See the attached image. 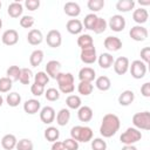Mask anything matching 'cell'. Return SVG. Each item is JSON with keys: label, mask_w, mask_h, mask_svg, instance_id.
Here are the masks:
<instances>
[{"label": "cell", "mask_w": 150, "mask_h": 150, "mask_svg": "<svg viewBox=\"0 0 150 150\" xmlns=\"http://www.w3.org/2000/svg\"><path fill=\"white\" fill-rule=\"evenodd\" d=\"M2 103H4V98H2V96L0 95V107L2 105Z\"/></svg>", "instance_id": "obj_56"}, {"label": "cell", "mask_w": 150, "mask_h": 150, "mask_svg": "<svg viewBox=\"0 0 150 150\" xmlns=\"http://www.w3.org/2000/svg\"><path fill=\"white\" fill-rule=\"evenodd\" d=\"M7 12H8V15L11 18H14V19L19 18L23 12V6H22V4L18 2V1H14V2L9 4Z\"/></svg>", "instance_id": "obj_25"}, {"label": "cell", "mask_w": 150, "mask_h": 150, "mask_svg": "<svg viewBox=\"0 0 150 150\" xmlns=\"http://www.w3.org/2000/svg\"><path fill=\"white\" fill-rule=\"evenodd\" d=\"M1 27H2V20H1V18H0V29H1Z\"/></svg>", "instance_id": "obj_57"}, {"label": "cell", "mask_w": 150, "mask_h": 150, "mask_svg": "<svg viewBox=\"0 0 150 150\" xmlns=\"http://www.w3.org/2000/svg\"><path fill=\"white\" fill-rule=\"evenodd\" d=\"M16 150H33L34 145L29 138H22L16 143Z\"/></svg>", "instance_id": "obj_40"}, {"label": "cell", "mask_w": 150, "mask_h": 150, "mask_svg": "<svg viewBox=\"0 0 150 150\" xmlns=\"http://www.w3.org/2000/svg\"><path fill=\"white\" fill-rule=\"evenodd\" d=\"M141 94L144 97H150V82H145L141 87Z\"/></svg>", "instance_id": "obj_52"}, {"label": "cell", "mask_w": 150, "mask_h": 150, "mask_svg": "<svg viewBox=\"0 0 150 150\" xmlns=\"http://www.w3.org/2000/svg\"><path fill=\"white\" fill-rule=\"evenodd\" d=\"M20 74H21V68H19L18 66H11L6 71L7 77L11 79L12 81H19Z\"/></svg>", "instance_id": "obj_37"}, {"label": "cell", "mask_w": 150, "mask_h": 150, "mask_svg": "<svg viewBox=\"0 0 150 150\" xmlns=\"http://www.w3.org/2000/svg\"><path fill=\"white\" fill-rule=\"evenodd\" d=\"M129 35L134 41H144V40H146L149 33H148V29L145 27L137 25V26L131 27Z\"/></svg>", "instance_id": "obj_8"}, {"label": "cell", "mask_w": 150, "mask_h": 150, "mask_svg": "<svg viewBox=\"0 0 150 150\" xmlns=\"http://www.w3.org/2000/svg\"><path fill=\"white\" fill-rule=\"evenodd\" d=\"M108 25H109V28H110L111 30L118 33V32H122V30L125 28L127 22H125V19H124L122 15L115 14V15H112V16L109 19Z\"/></svg>", "instance_id": "obj_6"}, {"label": "cell", "mask_w": 150, "mask_h": 150, "mask_svg": "<svg viewBox=\"0 0 150 150\" xmlns=\"http://www.w3.org/2000/svg\"><path fill=\"white\" fill-rule=\"evenodd\" d=\"M25 6L28 11H35L40 7V1L39 0H26Z\"/></svg>", "instance_id": "obj_50"}, {"label": "cell", "mask_w": 150, "mask_h": 150, "mask_svg": "<svg viewBox=\"0 0 150 150\" xmlns=\"http://www.w3.org/2000/svg\"><path fill=\"white\" fill-rule=\"evenodd\" d=\"M95 86H96V88H97L98 90H101V91H107V90L110 89L111 82H110V79H109L108 76L102 75V76H98V77L95 80Z\"/></svg>", "instance_id": "obj_28"}, {"label": "cell", "mask_w": 150, "mask_h": 150, "mask_svg": "<svg viewBox=\"0 0 150 150\" xmlns=\"http://www.w3.org/2000/svg\"><path fill=\"white\" fill-rule=\"evenodd\" d=\"M6 102H7V104L9 107H13V108L14 107H18L21 103V96H20V94H18L15 91L9 93L7 95V97H6Z\"/></svg>", "instance_id": "obj_36"}, {"label": "cell", "mask_w": 150, "mask_h": 150, "mask_svg": "<svg viewBox=\"0 0 150 150\" xmlns=\"http://www.w3.org/2000/svg\"><path fill=\"white\" fill-rule=\"evenodd\" d=\"M63 145H64V150H77L79 149V142L70 138H66L63 141Z\"/></svg>", "instance_id": "obj_47"}, {"label": "cell", "mask_w": 150, "mask_h": 150, "mask_svg": "<svg viewBox=\"0 0 150 150\" xmlns=\"http://www.w3.org/2000/svg\"><path fill=\"white\" fill-rule=\"evenodd\" d=\"M56 123L61 127H64L68 124L69 120H70V111L69 109H66V108H62L57 114H56Z\"/></svg>", "instance_id": "obj_26"}, {"label": "cell", "mask_w": 150, "mask_h": 150, "mask_svg": "<svg viewBox=\"0 0 150 150\" xmlns=\"http://www.w3.org/2000/svg\"><path fill=\"white\" fill-rule=\"evenodd\" d=\"M94 116L93 109L88 105H81L77 110V117L81 122H89Z\"/></svg>", "instance_id": "obj_20"}, {"label": "cell", "mask_w": 150, "mask_h": 150, "mask_svg": "<svg viewBox=\"0 0 150 150\" xmlns=\"http://www.w3.org/2000/svg\"><path fill=\"white\" fill-rule=\"evenodd\" d=\"M129 69H130V74L134 79L139 80L143 79L146 74V64L141 61V60H135L131 62V64H129Z\"/></svg>", "instance_id": "obj_5"}, {"label": "cell", "mask_w": 150, "mask_h": 150, "mask_svg": "<svg viewBox=\"0 0 150 150\" xmlns=\"http://www.w3.org/2000/svg\"><path fill=\"white\" fill-rule=\"evenodd\" d=\"M43 136H45V138H46L48 142H52V143H53V142H55V141L59 139V137H60V131H59V129L55 128V127H48V128L45 130Z\"/></svg>", "instance_id": "obj_30"}, {"label": "cell", "mask_w": 150, "mask_h": 150, "mask_svg": "<svg viewBox=\"0 0 150 150\" xmlns=\"http://www.w3.org/2000/svg\"><path fill=\"white\" fill-rule=\"evenodd\" d=\"M142 138V134L138 129L136 128H128L121 136H120V141L121 143H123L124 145H132L134 143L141 141Z\"/></svg>", "instance_id": "obj_3"}, {"label": "cell", "mask_w": 150, "mask_h": 150, "mask_svg": "<svg viewBox=\"0 0 150 150\" xmlns=\"http://www.w3.org/2000/svg\"><path fill=\"white\" fill-rule=\"evenodd\" d=\"M34 25V18L32 15H23L20 19V26L22 28H30Z\"/></svg>", "instance_id": "obj_46"}, {"label": "cell", "mask_w": 150, "mask_h": 150, "mask_svg": "<svg viewBox=\"0 0 150 150\" xmlns=\"http://www.w3.org/2000/svg\"><path fill=\"white\" fill-rule=\"evenodd\" d=\"M32 70L28 69V68H21V74H20V79L19 81L22 83V84H29L30 82V79H32Z\"/></svg>", "instance_id": "obj_43"}, {"label": "cell", "mask_w": 150, "mask_h": 150, "mask_svg": "<svg viewBox=\"0 0 150 150\" xmlns=\"http://www.w3.org/2000/svg\"><path fill=\"white\" fill-rule=\"evenodd\" d=\"M129 64H130L129 59L125 57V56H120V57H117L116 60H114V63H112L114 70H115V73L118 74V75H124V74L129 70Z\"/></svg>", "instance_id": "obj_7"}, {"label": "cell", "mask_w": 150, "mask_h": 150, "mask_svg": "<svg viewBox=\"0 0 150 150\" xmlns=\"http://www.w3.org/2000/svg\"><path fill=\"white\" fill-rule=\"evenodd\" d=\"M59 89L63 94H71L75 89V86H74V83L73 84H62V86H59Z\"/></svg>", "instance_id": "obj_51"}, {"label": "cell", "mask_w": 150, "mask_h": 150, "mask_svg": "<svg viewBox=\"0 0 150 150\" xmlns=\"http://www.w3.org/2000/svg\"><path fill=\"white\" fill-rule=\"evenodd\" d=\"M77 46L81 48V50L86 49V48L94 47V40L89 34H81L77 38Z\"/></svg>", "instance_id": "obj_27"}, {"label": "cell", "mask_w": 150, "mask_h": 150, "mask_svg": "<svg viewBox=\"0 0 150 150\" xmlns=\"http://www.w3.org/2000/svg\"><path fill=\"white\" fill-rule=\"evenodd\" d=\"M120 125H121V122L117 115L105 114L102 118V123L100 127V134L105 138L112 137L118 131Z\"/></svg>", "instance_id": "obj_1"}, {"label": "cell", "mask_w": 150, "mask_h": 150, "mask_svg": "<svg viewBox=\"0 0 150 150\" xmlns=\"http://www.w3.org/2000/svg\"><path fill=\"white\" fill-rule=\"evenodd\" d=\"M16 143H18V139L12 134H7L1 138V145L5 150H13L16 146Z\"/></svg>", "instance_id": "obj_22"}, {"label": "cell", "mask_w": 150, "mask_h": 150, "mask_svg": "<svg viewBox=\"0 0 150 150\" xmlns=\"http://www.w3.org/2000/svg\"><path fill=\"white\" fill-rule=\"evenodd\" d=\"M91 149L93 150H107V143L103 138H94L91 139Z\"/></svg>", "instance_id": "obj_45"}, {"label": "cell", "mask_w": 150, "mask_h": 150, "mask_svg": "<svg viewBox=\"0 0 150 150\" xmlns=\"http://www.w3.org/2000/svg\"><path fill=\"white\" fill-rule=\"evenodd\" d=\"M61 73V63L56 60H50L47 62L46 64V74L52 77V79H55L57 77V75Z\"/></svg>", "instance_id": "obj_14"}, {"label": "cell", "mask_w": 150, "mask_h": 150, "mask_svg": "<svg viewBox=\"0 0 150 150\" xmlns=\"http://www.w3.org/2000/svg\"><path fill=\"white\" fill-rule=\"evenodd\" d=\"M94 90V84L91 82H86V81H80L79 86H77V91L83 95V96H88L93 93Z\"/></svg>", "instance_id": "obj_32"}, {"label": "cell", "mask_w": 150, "mask_h": 150, "mask_svg": "<svg viewBox=\"0 0 150 150\" xmlns=\"http://www.w3.org/2000/svg\"><path fill=\"white\" fill-rule=\"evenodd\" d=\"M0 8H1V2H0Z\"/></svg>", "instance_id": "obj_58"}, {"label": "cell", "mask_w": 150, "mask_h": 150, "mask_svg": "<svg viewBox=\"0 0 150 150\" xmlns=\"http://www.w3.org/2000/svg\"><path fill=\"white\" fill-rule=\"evenodd\" d=\"M66 28L67 30L73 34V35H77L82 32L83 29V25H82V21H80L79 19H70L67 21V25H66Z\"/></svg>", "instance_id": "obj_16"}, {"label": "cell", "mask_w": 150, "mask_h": 150, "mask_svg": "<svg viewBox=\"0 0 150 150\" xmlns=\"http://www.w3.org/2000/svg\"><path fill=\"white\" fill-rule=\"evenodd\" d=\"M1 41L6 46H14L19 41V33L15 29H7L2 33Z\"/></svg>", "instance_id": "obj_10"}, {"label": "cell", "mask_w": 150, "mask_h": 150, "mask_svg": "<svg viewBox=\"0 0 150 150\" xmlns=\"http://www.w3.org/2000/svg\"><path fill=\"white\" fill-rule=\"evenodd\" d=\"M97 62H98V66L103 69H108L112 66L114 63V57L111 54L109 53H102L98 57H97Z\"/></svg>", "instance_id": "obj_23"}, {"label": "cell", "mask_w": 150, "mask_h": 150, "mask_svg": "<svg viewBox=\"0 0 150 150\" xmlns=\"http://www.w3.org/2000/svg\"><path fill=\"white\" fill-rule=\"evenodd\" d=\"M46 42L49 47L52 48H57L61 46L62 43V36H61V33L57 30V29H52L47 33V36H46Z\"/></svg>", "instance_id": "obj_9"}, {"label": "cell", "mask_w": 150, "mask_h": 150, "mask_svg": "<svg viewBox=\"0 0 150 150\" xmlns=\"http://www.w3.org/2000/svg\"><path fill=\"white\" fill-rule=\"evenodd\" d=\"M41 108V103L35 100V98H30V100H27L25 103H23V110L25 112L29 114V115H34L36 114Z\"/></svg>", "instance_id": "obj_19"}, {"label": "cell", "mask_w": 150, "mask_h": 150, "mask_svg": "<svg viewBox=\"0 0 150 150\" xmlns=\"http://www.w3.org/2000/svg\"><path fill=\"white\" fill-rule=\"evenodd\" d=\"M141 5H150V1H139Z\"/></svg>", "instance_id": "obj_55"}, {"label": "cell", "mask_w": 150, "mask_h": 150, "mask_svg": "<svg viewBox=\"0 0 150 150\" xmlns=\"http://www.w3.org/2000/svg\"><path fill=\"white\" fill-rule=\"evenodd\" d=\"M107 26H108V22H107L103 18H100V16H98V18H97V21H96V23H95V26H94L93 32H94L95 34H101V33L105 32Z\"/></svg>", "instance_id": "obj_38"}, {"label": "cell", "mask_w": 150, "mask_h": 150, "mask_svg": "<svg viewBox=\"0 0 150 150\" xmlns=\"http://www.w3.org/2000/svg\"><path fill=\"white\" fill-rule=\"evenodd\" d=\"M148 18H149L148 11H146L145 8H142V7L135 9L134 13H132V19H134V21H135L136 23H138L139 26H141L142 23H145V22L148 21Z\"/></svg>", "instance_id": "obj_21"}, {"label": "cell", "mask_w": 150, "mask_h": 150, "mask_svg": "<svg viewBox=\"0 0 150 150\" xmlns=\"http://www.w3.org/2000/svg\"><path fill=\"white\" fill-rule=\"evenodd\" d=\"M141 61H143L145 64L149 63L150 61V47H144L141 49Z\"/></svg>", "instance_id": "obj_49"}, {"label": "cell", "mask_w": 150, "mask_h": 150, "mask_svg": "<svg viewBox=\"0 0 150 150\" xmlns=\"http://www.w3.org/2000/svg\"><path fill=\"white\" fill-rule=\"evenodd\" d=\"M95 77H96V73L90 67H83L79 71V79H80V81L93 82L95 80Z\"/></svg>", "instance_id": "obj_18"}, {"label": "cell", "mask_w": 150, "mask_h": 150, "mask_svg": "<svg viewBox=\"0 0 150 150\" xmlns=\"http://www.w3.org/2000/svg\"><path fill=\"white\" fill-rule=\"evenodd\" d=\"M134 7H135L134 0H118L116 4V9L120 12H123V13L134 9Z\"/></svg>", "instance_id": "obj_31"}, {"label": "cell", "mask_w": 150, "mask_h": 150, "mask_svg": "<svg viewBox=\"0 0 150 150\" xmlns=\"http://www.w3.org/2000/svg\"><path fill=\"white\" fill-rule=\"evenodd\" d=\"M63 11H64V13H66L68 16H70V18H76V16H79L80 13H81V7H80V5H79L77 2L68 1V2L64 4Z\"/></svg>", "instance_id": "obj_15"}, {"label": "cell", "mask_w": 150, "mask_h": 150, "mask_svg": "<svg viewBox=\"0 0 150 150\" xmlns=\"http://www.w3.org/2000/svg\"><path fill=\"white\" fill-rule=\"evenodd\" d=\"M48 82H49V76L45 71H39V73L35 74V76H34V83L45 87Z\"/></svg>", "instance_id": "obj_39"}, {"label": "cell", "mask_w": 150, "mask_h": 150, "mask_svg": "<svg viewBox=\"0 0 150 150\" xmlns=\"http://www.w3.org/2000/svg\"><path fill=\"white\" fill-rule=\"evenodd\" d=\"M87 6L93 13H95V12L101 11L104 7V0H89Z\"/></svg>", "instance_id": "obj_41"}, {"label": "cell", "mask_w": 150, "mask_h": 150, "mask_svg": "<svg viewBox=\"0 0 150 150\" xmlns=\"http://www.w3.org/2000/svg\"><path fill=\"white\" fill-rule=\"evenodd\" d=\"M70 136L73 139L82 143H87L93 139V130L89 127H82V125H75L70 130Z\"/></svg>", "instance_id": "obj_2"}, {"label": "cell", "mask_w": 150, "mask_h": 150, "mask_svg": "<svg viewBox=\"0 0 150 150\" xmlns=\"http://www.w3.org/2000/svg\"><path fill=\"white\" fill-rule=\"evenodd\" d=\"M66 104L69 109H79L82 104V101L79 95H69L66 98Z\"/></svg>", "instance_id": "obj_34"}, {"label": "cell", "mask_w": 150, "mask_h": 150, "mask_svg": "<svg viewBox=\"0 0 150 150\" xmlns=\"http://www.w3.org/2000/svg\"><path fill=\"white\" fill-rule=\"evenodd\" d=\"M56 117V114H55V110L53 107H49V105H46L41 109L40 111V120L42 121V123L45 124H50L54 122Z\"/></svg>", "instance_id": "obj_12"}, {"label": "cell", "mask_w": 150, "mask_h": 150, "mask_svg": "<svg viewBox=\"0 0 150 150\" xmlns=\"http://www.w3.org/2000/svg\"><path fill=\"white\" fill-rule=\"evenodd\" d=\"M122 150H137V148L135 145H124Z\"/></svg>", "instance_id": "obj_54"}, {"label": "cell", "mask_w": 150, "mask_h": 150, "mask_svg": "<svg viewBox=\"0 0 150 150\" xmlns=\"http://www.w3.org/2000/svg\"><path fill=\"white\" fill-rule=\"evenodd\" d=\"M12 86L13 81L11 79H8L7 76L0 77V93H8L12 89Z\"/></svg>", "instance_id": "obj_42"}, {"label": "cell", "mask_w": 150, "mask_h": 150, "mask_svg": "<svg viewBox=\"0 0 150 150\" xmlns=\"http://www.w3.org/2000/svg\"><path fill=\"white\" fill-rule=\"evenodd\" d=\"M103 45L109 52H117L122 48V41L117 36H107L104 39Z\"/></svg>", "instance_id": "obj_13"}, {"label": "cell", "mask_w": 150, "mask_h": 150, "mask_svg": "<svg viewBox=\"0 0 150 150\" xmlns=\"http://www.w3.org/2000/svg\"><path fill=\"white\" fill-rule=\"evenodd\" d=\"M97 18H98V16H97L95 13L87 14V15L84 16L83 21H82V25L84 26L86 29L93 30V29H94V26H95V23H96V21H97Z\"/></svg>", "instance_id": "obj_33"}, {"label": "cell", "mask_w": 150, "mask_h": 150, "mask_svg": "<svg viewBox=\"0 0 150 150\" xmlns=\"http://www.w3.org/2000/svg\"><path fill=\"white\" fill-rule=\"evenodd\" d=\"M57 84L62 86V84H73L74 83V76L71 73H60L56 77Z\"/></svg>", "instance_id": "obj_35"}, {"label": "cell", "mask_w": 150, "mask_h": 150, "mask_svg": "<svg viewBox=\"0 0 150 150\" xmlns=\"http://www.w3.org/2000/svg\"><path fill=\"white\" fill-rule=\"evenodd\" d=\"M30 91H32V94L34 95V96H41L43 93H45V87H42V86H39V84H36V83H33L32 86H30Z\"/></svg>", "instance_id": "obj_48"}, {"label": "cell", "mask_w": 150, "mask_h": 150, "mask_svg": "<svg viewBox=\"0 0 150 150\" xmlns=\"http://www.w3.org/2000/svg\"><path fill=\"white\" fill-rule=\"evenodd\" d=\"M134 100H135V94L132 90H124L118 96V103L124 107L131 104L134 102Z\"/></svg>", "instance_id": "obj_24"}, {"label": "cell", "mask_w": 150, "mask_h": 150, "mask_svg": "<svg viewBox=\"0 0 150 150\" xmlns=\"http://www.w3.org/2000/svg\"><path fill=\"white\" fill-rule=\"evenodd\" d=\"M43 52L41 49H35L32 52L30 56H29V63L32 67H38L41 64V62L43 61Z\"/></svg>", "instance_id": "obj_29"}, {"label": "cell", "mask_w": 150, "mask_h": 150, "mask_svg": "<svg viewBox=\"0 0 150 150\" xmlns=\"http://www.w3.org/2000/svg\"><path fill=\"white\" fill-rule=\"evenodd\" d=\"M80 59L83 63L87 64H91L97 60V55H96V49L95 47H90V48H86L81 50L80 54Z\"/></svg>", "instance_id": "obj_11"}, {"label": "cell", "mask_w": 150, "mask_h": 150, "mask_svg": "<svg viewBox=\"0 0 150 150\" xmlns=\"http://www.w3.org/2000/svg\"><path fill=\"white\" fill-rule=\"evenodd\" d=\"M45 96H46V100H48L50 102H54V101L60 98V91L55 88H48L45 91Z\"/></svg>", "instance_id": "obj_44"}, {"label": "cell", "mask_w": 150, "mask_h": 150, "mask_svg": "<svg viewBox=\"0 0 150 150\" xmlns=\"http://www.w3.org/2000/svg\"><path fill=\"white\" fill-rule=\"evenodd\" d=\"M132 124L136 129L142 130H150V112L149 111H142L136 112L132 116Z\"/></svg>", "instance_id": "obj_4"}, {"label": "cell", "mask_w": 150, "mask_h": 150, "mask_svg": "<svg viewBox=\"0 0 150 150\" xmlns=\"http://www.w3.org/2000/svg\"><path fill=\"white\" fill-rule=\"evenodd\" d=\"M50 150H64L63 142H60V141H55V142H53Z\"/></svg>", "instance_id": "obj_53"}, {"label": "cell", "mask_w": 150, "mask_h": 150, "mask_svg": "<svg viewBox=\"0 0 150 150\" xmlns=\"http://www.w3.org/2000/svg\"><path fill=\"white\" fill-rule=\"evenodd\" d=\"M42 40H43V35H42L41 30H39V29H35V28L34 29H30L28 32V34H27V41L32 46L40 45L42 42Z\"/></svg>", "instance_id": "obj_17"}]
</instances>
